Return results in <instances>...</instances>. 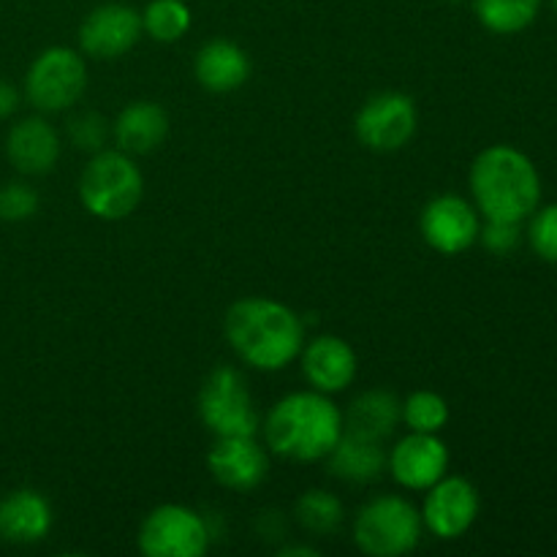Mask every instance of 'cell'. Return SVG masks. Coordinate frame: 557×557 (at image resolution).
I'll list each match as a JSON object with an SVG mask.
<instances>
[{
	"label": "cell",
	"mask_w": 557,
	"mask_h": 557,
	"mask_svg": "<svg viewBox=\"0 0 557 557\" xmlns=\"http://www.w3.org/2000/svg\"><path fill=\"white\" fill-rule=\"evenodd\" d=\"M223 332L243 362L275 373L297 362L305 346V324L288 305L270 297L237 299L226 310Z\"/></svg>",
	"instance_id": "cell-1"
},
{
	"label": "cell",
	"mask_w": 557,
	"mask_h": 557,
	"mask_svg": "<svg viewBox=\"0 0 557 557\" xmlns=\"http://www.w3.org/2000/svg\"><path fill=\"white\" fill-rule=\"evenodd\" d=\"M343 435V411L324 392H292L264 419L267 449L292 462L326 460Z\"/></svg>",
	"instance_id": "cell-2"
},
{
	"label": "cell",
	"mask_w": 557,
	"mask_h": 557,
	"mask_svg": "<svg viewBox=\"0 0 557 557\" xmlns=\"http://www.w3.org/2000/svg\"><path fill=\"white\" fill-rule=\"evenodd\" d=\"M471 194L487 221L522 223L536 212L542 180L525 152L509 145H493L471 166Z\"/></svg>",
	"instance_id": "cell-3"
},
{
	"label": "cell",
	"mask_w": 557,
	"mask_h": 557,
	"mask_svg": "<svg viewBox=\"0 0 557 557\" xmlns=\"http://www.w3.org/2000/svg\"><path fill=\"white\" fill-rule=\"evenodd\" d=\"M145 177L134 158L123 150L92 152L79 177V201L101 221H123L139 207Z\"/></svg>",
	"instance_id": "cell-4"
},
{
	"label": "cell",
	"mask_w": 557,
	"mask_h": 557,
	"mask_svg": "<svg viewBox=\"0 0 557 557\" xmlns=\"http://www.w3.org/2000/svg\"><path fill=\"white\" fill-rule=\"evenodd\" d=\"M422 511L403 495H379L354 517V544L368 557H403L422 542Z\"/></svg>",
	"instance_id": "cell-5"
},
{
	"label": "cell",
	"mask_w": 557,
	"mask_h": 557,
	"mask_svg": "<svg viewBox=\"0 0 557 557\" xmlns=\"http://www.w3.org/2000/svg\"><path fill=\"white\" fill-rule=\"evenodd\" d=\"M199 417L215 438L256 435L261 428L248 381L234 368H215L199 392Z\"/></svg>",
	"instance_id": "cell-6"
},
{
	"label": "cell",
	"mask_w": 557,
	"mask_h": 557,
	"mask_svg": "<svg viewBox=\"0 0 557 557\" xmlns=\"http://www.w3.org/2000/svg\"><path fill=\"white\" fill-rule=\"evenodd\" d=\"M210 542L205 517L183 504L156 506L136 533V547L145 557H201Z\"/></svg>",
	"instance_id": "cell-7"
},
{
	"label": "cell",
	"mask_w": 557,
	"mask_h": 557,
	"mask_svg": "<svg viewBox=\"0 0 557 557\" xmlns=\"http://www.w3.org/2000/svg\"><path fill=\"white\" fill-rule=\"evenodd\" d=\"M85 90L87 65L76 49L49 47L27 69V101L41 112H65L85 96Z\"/></svg>",
	"instance_id": "cell-8"
},
{
	"label": "cell",
	"mask_w": 557,
	"mask_h": 557,
	"mask_svg": "<svg viewBox=\"0 0 557 557\" xmlns=\"http://www.w3.org/2000/svg\"><path fill=\"white\" fill-rule=\"evenodd\" d=\"M419 125L417 103L411 96L397 90H384L370 96L354 120L359 145L373 152L403 150L413 139Z\"/></svg>",
	"instance_id": "cell-9"
},
{
	"label": "cell",
	"mask_w": 557,
	"mask_h": 557,
	"mask_svg": "<svg viewBox=\"0 0 557 557\" xmlns=\"http://www.w3.org/2000/svg\"><path fill=\"white\" fill-rule=\"evenodd\" d=\"M428 498L422 506V522L435 539L441 542H451L471 531V525L479 517V500L476 487L462 476H444L424 490Z\"/></svg>",
	"instance_id": "cell-10"
},
{
	"label": "cell",
	"mask_w": 557,
	"mask_h": 557,
	"mask_svg": "<svg viewBox=\"0 0 557 557\" xmlns=\"http://www.w3.org/2000/svg\"><path fill=\"white\" fill-rule=\"evenodd\" d=\"M479 228H482L479 212L473 210L471 201L455 194L435 196L424 205L422 218H419V232L424 243L444 256H457L471 248L479 239Z\"/></svg>",
	"instance_id": "cell-11"
},
{
	"label": "cell",
	"mask_w": 557,
	"mask_h": 557,
	"mask_svg": "<svg viewBox=\"0 0 557 557\" xmlns=\"http://www.w3.org/2000/svg\"><path fill=\"white\" fill-rule=\"evenodd\" d=\"M141 14L123 3H103L79 27V47L87 58L117 60L141 38Z\"/></svg>",
	"instance_id": "cell-12"
},
{
	"label": "cell",
	"mask_w": 557,
	"mask_h": 557,
	"mask_svg": "<svg viewBox=\"0 0 557 557\" xmlns=\"http://www.w3.org/2000/svg\"><path fill=\"white\" fill-rule=\"evenodd\" d=\"M386 468L400 487L424 493L449 471V449L433 433H408L386 455Z\"/></svg>",
	"instance_id": "cell-13"
},
{
	"label": "cell",
	"mask_w": 557,
	"mask_h": 557,
	"mask_svg": "<svg viewBox=\"0 0 557 557\" xmlns=\"http://www.w3.org/2000/svg\"><path fill=\"white\" fill-rule=\"evenodd\" d=\"M207 468L221 487L234 493H250L261 487L270 473V460L256 435H228L218 438L207 455Z\"/></svg>",
	"instance_id": "cell-14"
},
{
	"label": "cell",
	"mask_w": 557,
	"mask_h": 557,
	"mask_svg": "<svg viewBox=\"0 0 557 557\" xmlns=\"http://www.w3.org/2000/svg\"><path fill=\"white\" fill-rule=\"evenodd\" d=\"M299 359H302V373L310 389L324 392V395L348 389L357 379V354L337 335H319L305 343Z\"/></svg>",
	"instance_id": "cell-15"
},
{
	"label": "cell",
	"mask_w": 557,
	"mask_h": 557,
	"mask_svg": "<svg viewBox=\"0 0 557 557\" xmlns=\"http://www.w3.org/2000/svg\"><path fill=\"white\" fill-rule=\"evenodd\" d=\"M5 156H9L11 166L22 174H38L52 172L54 163L60 158V136L47 120L41 117H25L9 131L5 139Z\"/></svg>",
	"instance_id": "cell-16"
},
{
	"label": "cell",
	"mask_w": 557,
	"mask_h": 557,
	"mask_svg": "<svg viewBox=\"0 0 557 557\" xmlns=\"http://www.w3.org/2000/svg\"><path fill=\"white\" fill-rule=\"evenodd\" d=\"M52 528V506L36 490H14L0 500V539L9 544H36Z\"/></svg>",
	"instance_id": "cell-17"
},
{
	"label": "cell",
	"mask_w": 557,
	"mask_h": 557,
	"mask_svg": "<svg viewBox=\"0 0 557 557\" xmlns=\"http://www.w3.org/2000/svg\"><path fill=\"white\" fill-rule=\"evenodd\" d=\"M194 74L207 92L239 90L250 76V58L234 41L215 38L196 52Z\"/></svg>",
	"instance_id": "cell-18"
},
{
	"label": "cell",
	"mask_w": 557,
	"mask_h": 557,
	"mask_svg": "<svg viewBox=\"0 0 557 557\" xmlns=\"http://www.w3.org/2000/svg\"><path fill=\"white\" fill-rule=\"evenodd\" d=\"M112 136L117 150L128 156H147L158 150L169 136V114L161 103L134 101L117 114L112 125Z\"/></svg>",
	"instance_id": "cell-19"
},
{
	"label": "cell",
	"mask_w": 557,
	"mask_h": 557,
	"mask_svg": "<svg viewBox=\"0 0 557 557\" xmlns=\"http://www.w3.org/2000/svg\"><path fill=\"white\" fill-rule=\"evenodd\" d=\"M326 468H330L332 476L348 484L379 482L386 471L384 441L362 438V435L343 430L335 449L326 455Z\"/></svg>",
	"instance_id": "cell-20"
},
{
	"label": "cell",
	"mask_w": 557,
	"mask_h": 557,
	"mask_svg": "<svg viewBox=\"0 0 557 557\" xmlns=\"http://www.w3.org/2000/svg\"><path fill=\"white\" fill-rule=\"evenodd\" d=\"M403 403L386 389H368L354 397L351 406L343 413V430L362 438L386 441L403 422L400 417Z\"/></svg>",
	"instance_id": "cell-21"
},
{
	"label": "cell",
	"mask_w": 557,
	"mask_h": 557,
	"mask_svg": "<svg viewBox=\"0 0 557 557\" xmlns=\"http://www.w3.org/2000/svg\"><path fill=\"white\" fill-rule=\"evenodd\" d=\"M539 9H542V0H473L479 22L498 36L525 30L536 20Z\"/></svg>",
	"instance_id": "cell-22"
},
{
	"label": "cell",
	"mask_w": 557,
	"mask_h": 557,
	"mask_svg": "<svg viewBox=\"0 0 557 557\" xmlns=\"http://www.w3.org/2000/svg\"><path fill=\"white\" fill-rule=\"evenodd\" d=\"M294 515H297L299 525L313 536H332L341 531L343 520H346L343 500L324 490H308L294 506Z\"/></svg>",
	"instance_id": "cell-23"
},
{
	"label": "cell",
	"mask_w": 557,
	"mask_h": 557,
	"mask_svg": "<svg viewBox=\"0 0 557 557\" xmlns=\"http://www.w3.org/2000/svg\"><path fill=\"white\" fill-rule=\"evenodd\" d=\"M141 30L158 44H174L190 30V9L183 0H152L141 11Z\"/></svg>",
	"instance_id": "cell-24"
},
{
	"label": "cell",
	"mask_w": 557,
	"mask_h": 557,
	"mask_svg": "<svg viewBox=\"0 0 557 557\" xmlns=\"http://www.w3.org/2000/svg\"><path fill=\"white\" fill-rule=\"evenodd\" d=\"M400 417L411 433L438 435L449 424V403L438 392L419 389L408 395V400H403Z\"/></svg>",
	"instance_id": "cell-25"
},
{
	"label": "cell",
	"mask_w": 557,
	"mask_h": 557,
	"mask_svg": "<svg viewBox=\"0 0 557 557\" xmlns=\"http://www.w3.org/2000/svg\"><path fill=\"white\" fill-rule=\"evenodd\" d=\"M109 136V120L98 112H79L69 120V139L76 150L101 152Z\"/></svg>",
	"instance_id": "cell-26"
},
{
	"label": "cell",
	"mask_w": 557,
	"mask_h": 557,
	"mask_svg": "<svg viewBox=\"0 0 557 557\" xmlns=\"http://www.w3.org/2000/svg\"><path fill=\"white\" fill-rule=\"evenodd\" d=\"M38 194L25 183H9L0 188V218L3 221H27L36 215Z\"/></svg>",
	"instance_id": "cell-27"
},
{
	"label": "cell",
	"mask_w": 557,
	"mask_h": 557,
	"mask_svg": "<svg viewBox=\"0 0 557 557\" xmlns=\"http://www.w3.org/2000/svg\"><path fill=\"white\" fill-rule=\"evenodd\" d=\"M528 237H531L533 250H536L544 261L557 264V205L544 207V210H539L536 215H533Z\"/></svg>",
	"instance_id": "cell-28"
},
{
	"label": "cell",
	"mask_w": 557,
	"mask_h": 557,
	"mask_svg": "<svg viewBox=\"0 0 557 557\" xmlns=\"http://www.w3.org/2000/svg\"><path fill=\"white\" fill-rule=\"evenodd\" d=\"M520 223L515 221H487L479 228V239L495 256H506L520 245Z\"/></svg>",
	"instance_id": "cell-29"
},
{
	"label": "cell",
	"mask_w": 557,
	"mask_h": 557,
	"mask_svg": "<svg viewBox=\"0 0 557 557\" xmlns=\"http://www.w3.org/2000/svg\"><path fill=\"white\" fill-rule=\"evenodd\" d=\"M16 107H20V92H16L14 85L0 79V120L11 117L16 112Z\"/></svg>",
	"instance_id": "cell-30"
},
{
	"label": "cell",
	"mask_w": 557,
	"mask_h": 557,
	"mask_svg": "<svg viewBox=\"0 0 557 557\" xmlns=\"http://www.w3.org/2000/svg\"><path fill=\"white\" fill-rule=\"evenodd\" d=\"M277 555H281V557H315L319 553H315V549H310V547H286V549H281Z\"/></svg>",
	"instance_id": "cell-31"
},
{
	"label": "cell",
	"mask_w": 557,
	"mask_h": 557,
	"mask_svg": "<svg viewBox=\"0 0 557 557\" xmlns=\"http://www.w3.org/2000/svg\"><path fill=\"white\" fill-rule=\"evenodd\" d=\"M553 9H555V11H557V0H553Z\"/></svg>",
	"instance_id": "cell-32"
},
{
	"label": "cell",
	"mask_w": 557,
	"mask_h": 557,
	"mask_svg": "<svg viewBox=\"0 0 557 557\" xmlns=\"http://www.w3.org/2000/svg\"><path fill=\"white\" fill-rule=\"evenodd\" d=\"M449 3H460V0H449Z\"/></svg>",
	"instance_id": "cell-33"
}]
</instances>
